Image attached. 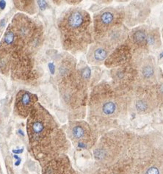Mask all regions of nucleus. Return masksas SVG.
Returning a JSON list of instances; mask_svg holds the SVG:
<instances>
[{"instance_id":"nucleus-24","label":"nucleus","mask_w":163,"mask_h":174,"mask_svg":"<svg viewBox=\"0 0 163 174\" xmlns=\"http://www.w3.org/2000/svg\"><path fill=\"white\" fill-rule=\"evenodd\" d=\"M5 24V19H2V21H0V25H1V27H4Z\"/></svg>"},{"instance_id":"nucleus-25","label":"nucleus","mask_w":163,"mask_h":174,"mask_svg":"<svg viewBox=\"0 0 163 174\" xmlns=\"http://www.w3.org/2000/svg\"><path fill=\"white\" fill-rule=\"evenodd\" d=\"M13 157H14L15 159H16V160H19V157H18V156H17V155H14V156H13Z\"/></svg>"},{"instance_id":"nucleus-15","label":"nucleus","mask_w":163,"mask_h":174,"mask_svg":"<svg viewBox=\"0 0 163 174\" xmlns=\"http://www.w3.org/2000/svg\"><path fill=\"white\" fill-rule=\"evenodd\" d=\"M112 49L101 43H92L87 54V60L91 65H101L104 63L108 57L113 51Z\"/></svg>"},{"instance_id":"nucleus-10","label":"nucleus","mask_w":163,"mask_h":174,"mask_svg":"<svg viewBox=\"0 0 163 174\" xmlns=\"http://www.w3.org/2000/svg\"><path fill=\"white\" fill-rule=\"evenodd\" d=\"M133 58L138 72L137 85H157L162 79H160L158 66L154 58L149 54H140Z\"/></svg>"},{"instance_id":"nucleus-1","label":"nucleus","mask_w":163,"mask_h":174,"mask_svg":"<svg viewBox=\"0 0 163 174\" xmlns=\"http://www.w3.org/2000/svg\"><path fill=\"white\" fill-rule=\"evenodd\" d=\"M42 28L24 14L18 13L8 27L2 40L5 57L2 61L11 68L16 79H27L34 74V58L40 44Z\"/></svg>"},{"instance_id":"nucleus-23","label":"nucleus","mask_w":163,"mask_h":174,"mask_svg":"<svg viewBox=\"0 0 163 174\" xmlns=\"http://www.w3.org/2000/svg\"><path fill=\"white\" fill-rule=\"evenodd\" d=\"M20 164H21V159L18 160L16 162V163H15V165H16V166H18Z\"/></svg>"},{"instance_id":"nucleus-27","label":"nucleus","mask_w":163,"mask_h":174,"mask_svg":"<svg viewBox=\"0 0 163 174\" xmlns=\"http://www.w3.org/2000/svg\"><path fill=\"white\" fill-rule=\"evenodd\" d=\"M67 174H75V173H74V172H72V170H71H71H70V171H68V173H67Z\"/></svg>"},{"instance_id":"nucleus-13","label":"nucleus","mask_w":163,"mask_h":174,"mask_svg":"<svg viewBox=\"0 0 163 174\" xmlns=\"http://www.w3.org/2000/svg\"><path fill=\"white\" fill-rule=\"evenodd\" d=\"M38 96L29 91L21 90L16 95L15 109L18 115L22 118L29 116L31 111L37 104Z\"/></svg>"},{"instance_id":"nucleus-9","label":"nucleus","mask_w":163,"mask_h":174,"mask_svg":"<svg viewBox=\"0 0 163 174\" xmlns=\"http://www.w3.org/2000/svg\"><path fill=\"white\" fill-rule=\"evenodd\" d=\"M124 143V137L122 134H107L101 138L95 149V159L101 162H112L120 156Z\"/></svg>"},{"instance_id":"nucleus-21","label":"nucleus","mask_w":163,"mask_h":174,"mask_svg":"<svg viewBox=\"0 0 163 174\" xmlns=\"http://www.w3.org/2000/svg\"><path fill=\"white\" fill-rule=\"evenodd\" d=\"M6 7V2L2 0V1H0V9L4 10Z\"/></svg>"},{"instance_id":"nucleus-18","label":"nucleus","mask_w":163,"mask_h":174,"mask_svg":"<svg viewBox=\"0 0 163 174\" xmlns=\"http://www.w3.org/2000/svg\"><path fill=\"white\" fill-rule=\"evenodd\" d=\"M156 87H157V92H158V94L159 96H160V99H161L162 102L163 103V79H162L159 82V83L156 85Z\"/></svg>"},{"instance_id":"nucleus-12","label":"nucleus","mask_w":163,"mask_h":174,"mask_svg":"<svg viewBox=\"0 0 163 174\" xmlns=\"http://www.w3.org/2000/svg\"><path fill=\"white\" fill-rule=\"evenodd\" d=\"M151 8L145 2H132L125 10L124 22L128 27L142 25L150 15Z\"/></svg>"},{"instance_id":"nucleus-22","label":"nucleus","mask_w":163,"mask_h":174,"mask_svg":"<svg viewBox=\"0 0 163 174\" xmlns=\"http://www.w3.org/2000/svg\"><path fill=\"white\" fill-rule=\"evenodd\" d=\"M23 151H24V149H14V150H13V153H16V154H18V153H21Z\"/></svg>"},{"instance_id":"nucleus-3","label":"nucleus","mask_w":163,"mask_h":174,"mask_svg":"<svg viewBox=\"0 0 163 174\" xmlns=\"http://www.w3.org/2000/svg\"><path fill=\"white\" fill-rule=\"evenodd\" d=\"M88 105L92 121L100 123L112 121L128 111V92L113 85L101 83L93 88Z\"/></svg>"},{"instance_id":"nucleus-20","label":"nucleus","mask_w":163,"mask_h":174,"mask_svg":"<svg viewBox=\"0 0 163 174\" xmlns=\"http://www.w3.org/2000/svg\"><path fill=\"white\" fill-rule=\"evenodd\" d=\"M48 67L50 73H51L52 75H54V74H55V66H54V64L53 63V62H49Z\"/></svg>"},{"instance_id":"nucleus-28","label":"nucleus","mask_w":163,"mask_h":174,"mask_svg":"<svg viewBox=\"0 0 163 174\" xmlns=\"http://www.w3.org/2000/svg\"><path fill=\"white\" fill-rule=\"evenodd\" d=\"M161 35H162V40H163V27H162V29Z\"/></svg>"},{"instance_id":"nucleus-7","label":"nucleus","mask_w":163,"mask_h":174,"mask_svg":"<svg viewBox=\"0 0 163 174\" xmlns=\"http://www.w3.org/2000/svg\"><path fill=\"white\" fill-rule=\"evenodd\" d=\"M140 158L137 160L136 174H162L163 172V148L144 142Z\"/></svg>"},{"instance_id":"nucleus-11","label":"nucleus","mask_w":163,"mask_h":174,"mask_svg":"<svg viewBox=\"0 0 163 174\" xmlns=\"http://www.w3.org/2000/svg\"><path fill=\"white\" fill-rule=\"evenodd\" d=\"M67 133L79 149H86L91 147L96 141L92 128L83 121L70 122Z\"/></svg>"},{"instance_id":"nucleus-4","label":"nucleus","mask_w":163,"mask_h":174,"mask_svg":"<svg viewBox=\"0 0 163 174\" xmlns=\"http://www.w3.org/2000/svg\"><path fill=\"white\" fill-rule=\"evenodd\" d=\"M89 13L81 8L68 10L60 21L62 45L73 52L84 51L93 43V26Z\"/></svg>"},{"instance_id":"nucleus-14","label":"nucleus","mask_w":163,"mask_h":174,"mask_svg":"<svg viewBox=\"0 0 163 174\" xmlns=\"http://www.w3.org/2000/svg\"><path fill=\"white\" fill-rule=\"evenodd\" d=\"M133 59V53L128 44L123 43L117 47L108 57L104 64L107 68L120 67Z\"/></svg>"},{"instance_id":"nucleus-2","label":"nucleus","mask_w":163,"mask_h":174,"mask_svg":"<svg viewBox=\"0 0 163 174\" xmlns=\"http://www.w3.org/2000/svg\"><path fill=\"white\" fill-rule=\"evenodd\" d=\"M27 130L32 153L43 164L59 157L67 149L64 132L39 103L35 104L28 117Z\"/></svg>"},{"instance_id":"nucleus-6","label":"nucleus","mask_w":163,"mask_h":174,"mask_svg":"<svg viewBox=\"0 0 163 174\" xmlns=\"http://www.w3.org/2000/svg\"><path fill=\"white\" fill-rule=\"evenodd\" d=\"M129 95V109L138 115L150 114L158 108L162 101L155 86L136 85Z\"/></svg>"},{"instance_id":"nucleus-8","label":"nucleus","mask_w":163,"mask_h":174,"mask_svg":"<svg viewBox=\"0 0 163 174\" xmlns=\"http://www.w3.org/2000/svg\"><path fill=\"white\" fill-rule=\"evenodd\" d=\"M125 10L122 8H107L95 14L93 18V38L100 40L108 32L119 24H123Z\"/></svg>"},{"instance_id":"nucleus-16","label":"nucleus","mask_w":163,"mask_h":174,"mask_svg":"<svg viewBox=\"0 0 163 174\" xmlns=\"http://www.w3.org/2000/svg\"><path fill=\"white\" fill-rule=\"evenodd\" d=\"M70 170L68 160L59 157L44 164L43 174H67Z\"/></svg>"},{"instance_id":"nucleus-26","label":"nucleus","mask_w":163,"mask_h":174,"mask_svg":"<svg viewBox=\"0 0 163 174\" xmlns=\"http://www.w3.org/2000/svg\"><path fill=\"white\" fill-rule=\"evenodd\" d=\"M18 133H19V134H21L22 136H24V133L23 132L21 131V130H19V131H18Z\"/></svg>"},{"instance_id":"nucleus-5","label":"nucleus","mask_w":163,"mask_h":174,"mask_svg":"<svg viewBox=\"0 0 163 174\" xmlns=\"http://www.w3.org/2000/svg\"><path fill=\"white\" fill-rule=\"evenodd\" d=\"M162 40L159 28L140 25L130 31L125 43L130 47L134 57L149 54L150 51L158 49L161 47Z\"/></svg>"},{"instance_id":"nucleus-17","label":"nucleus","mask_w":163,"mask_h":174,"mask_svg":"<svg viewBox=\"0 0 163 174\" xmlns=\"http://www.w3.org/2000/svg\"><path fill=\"white\" fill-rule=\"evenodd\" d=\"M79 73V75L80 77H81V78L82 79V80L85 81V82H86L88 80L90 79V76H91V70H90V69L88 66L83 68Z\"/></svg>"},{"instance_id":"nucleus-19","label":"nucleus","mask_w":163,"mask_h":174,"mask_svg":"<svg viewBox=\"0 0 163 174\" xmlns=\"http://www.w3.org/2000/svg\"><path fill=\"white\" fill-rule=\"evenodd\" d=\"M37 3L38 5L39 8H40V10H45L47 8V6H48V4H47V2L46 1L38 0V1H37Z\"/></svg>"}]
</instances>
